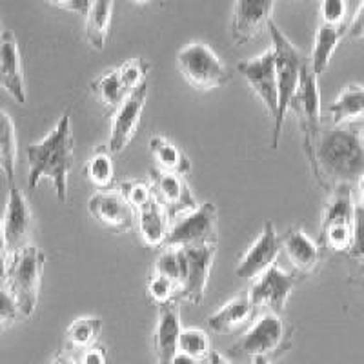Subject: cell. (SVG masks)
Segmentation results:
<instances>
[{
  "label": "cell",
  "instance_id": "40",
  "mask_svg": "<svg viewBox=\"0 0 364 364\" xmlns=\"http://www.w3.org/2000/svg\"><path fill=\"white\" fill-rule=\"evenodd\" d=\"M348 37L353 38V41L364 38V0L360 2L355 15H353L352 22H350V26H348Z\"/></svg>",
  "mask_w": 364,
  "mask_h": 364
},
{
  "label": "cell",
  "instance_id": "20",
  "mask_svg": "<svg viewBox=\"0 0 364 364\" xmlns=\"http://www.w3.org/2000/svg\"><path fill=\"white\" fill-rule=\"evenodd\" d=\"M257 306L248 294H242L239 297L226 302L220 310L211 314L208 317L206 324L211 331H215L219 336H228L240 328L255 323Z\"/></svg>",
  "mask_w": 364,
  "mask_h": 364
},
{
  "label": "cell",
  "instance_id": "19",
  "mask_svg": "<svg viewBox=\"0 0 364 364\" xmlns=\"http://www.w3.org/2000/svg\"><path fill=\"white\" fill-rule=\"evenodd\" d=\"M281 240L282 252L291 262L295 273L304 277V275H310L317 269L318 262H321V246H318L317 240L311 239L306 232H302L301 228L288 230L281 237Z\"/></svg>",
  "mask_w": 364,
  "mask_h": 364
},
{
  "label": "cell",
  "instance_id": "8",
  "mask_svg": "<svg viewBox=\"0 0 364 364\" xmlns=\"http://www.w3.org/2000/svg\"><path fill=\"white\" fill-rule=\"evenodd\" d=\"M217 208L213 203L199 204L188 211L171 226L168 245L173 248H188L199 245H217Z\"/></svg>",
  "mask_w": 364,
  "mask_h": 364
},
{
  "label": "cell",
  "instance_id": "9",
  "mask_svg": "<svg viewBox=\"0 0 364 364\" xmlns=\"http://www.w3.org/2000/svg\"><path fill=\"white\" fill-rule=\"evenodd\" d=\"M237 71L252 86L255 95L264 104L269 117L275 122L279 115V82L277 70H275V55H273L272 48L259 57L237 64Z\"/></svg>",
  "mask_w": 364,
  "mask_h": 364
},
{
  "label": "cell",
  "instance_id": "6",
  "mask_svg": "<svg viewBox=\"0 0 364 364\" xmlns=\"http://www.w3.org/2000/svg\"><path fill=\"white\" fill-rule=\"evenodd\" d=\"M317 75L314 73L310 66V60L304 64L301 73V82H299L297 93L291 100V112L295 113L299 120V128L302 133V148L306 154L308 164H310L311 173L315 171V151H317V142L321 139V99H318Z\"/></svg>",
  "mask_w": 364,
  "mask_h": 364
},
{
  "label": "cell",
  "instance_id": "26",
  "mask_svg": "<svg viewBox=\"0 0 364 364\" xmlns=\"http://www.w3.org/2000/svg\"><path fill=\"white\" fill-rule=\"evenodd\" d=\"M113 0H91L90 11L86 15V38L91 48L102 51L112 29Z\"/></svg>",
  "mask_w": 364,
  "mask_h": 364
},
{
  "label": "cell",
  "instance_id": "15",
  "mask_svg": "<svg viewBox=\"0 0 364 364\" xmlns=\"http://www.w3.org/2000/svg\"><path fill=\"white\" fill-rule=\"evenodd\" d=\"M275 0H235L232 18V38L237 46L248 44L268 31L273 22Z\"/></svg>",
  "mask_w": 364,
  "mask_h": 364
},
{
  "label": "cell",
  "instance_id": "36",
  "mask_svg": "<svg viewBox=\"0 0 364 364\" xmlns=\"http://www.w3.org/2000/svg\"><path fill=\"white\" fill-rule=\"evenodd\" d=\"M318 15H321V24L336 26V28L350 26L346 22L348 0H321Z\"/></svg>",
  "mask_w": 364,
  "mask_h": 364
},
{
  "label": "cell",
  "instance_id": "44",
  "mask_svg": "<svg viewBox=\"0 0 364 364\" xmlns=\"http://www.w3.org/2000/svg\"><path fill=\"white\" fill-rule=\"evenodd\" d=\"M206 364H232V363H230V360H228L226 357L223 355V353H219V352H211V353H210V357H208Z\"/></svg>",
  "mask_w": 364,
  "mask_h": 364
},
{
  "label": "cell",
  "instance_id": "27",
  "mask_svg": "<svg viewBox=\"0 0 364 364\" xmlns=\"http://www.w3.org/2000/svg\"><path fill=\"white\" fill-rule=\"evenodd\" d=\"M149 154L154 157L155 164L159 166V170L182 175V177H186L191 171V162L188 155L164 136L155 135L149 139Z\"/></svg>",
  "mask_w": 364,
  "mask_h": 364
},
{
  "label": "cell",
  "instance_id": "48",
  "mask_svg": "<svg viewBox=\"0 0 364 364\" xmlns=\"http://www.w3.org/2000/svg\"><path fill=\"white\" fill-rule=\"evenodd\" d=\"M129 2H135V4H148L151 0H129Z\"/></svg>",
  "mask_w": 364,
  "mask_h": 364
},
{
  "label": "cell",
  "instance_id": "33",
  "mask_svg": "<svg viewBox=\"0 0 364 364\" xmlns=\"http://www.w3.org/2000/svg\"><path fill=\"white\" fill-rule=\"evenodd\" d=\"M119 191L122 193V197L135 208L136 213H139L142 208L149 206V204L157 200L154 184L146 181H136V178L122 181L119 182Z\"/></svg>",
  "mask_w": 364,
  "mask_h": 364
},
{
  "label": "cell",
  "instance_id": "28",
  "mask_svg": "<svg viewBox=\"0 0 364 364\" xmlns=\"http://www.w3.org/2000/svg\"><path fill=\"white\" fill-rule=\"evenodd\" d=\"M84 175L99 191H106L115 182V166H113V154L108 144L97 146L91 157L87 159Z\"/></svg>",
  "mask_w": 364,
  "mask_h": 364
},
{
  "label": "cell",
  "instance_id": "46",
  "mask_svg": "<svg viewBox=\"0 0 364 364\" xmlns=\"http://www.w3.org/2000/svg\"><path fill=\"white\" fill-rule=\"evenodd\" d=\"M355 277L360 279V281L364 282V259H363V261H359V268H357Z\"/></svg>",
  "mask_w": 364,
  "mask_h": 364
},
{
  "label": "cell",
  "instance_id": "39",
  "mask_svg": "<svg viewBox=\"0 0 364 364\" xmlns=\"http://www.w3.org/2000/svg\"><path fill=\"white\" fill-rule=\"evenodd\" d=\"M80 353L82 355H80L79 364H108V350L102 344H95Z\"/></svg>",
  "mask_w": 364,
  "mask_h": 364
},
{
  "label": "cell",
  "instance_id": "3",
  "mask_svg": "<svg viewBox=\"0 0 364 364\" xmlns=\"http://www.w3.org/2000/svg\"><path fill=\"white\" fill-rule=\"evenodd\" d=\"M268 33L272 38V50L275 55V70H277L279 82V115L272 128V148L277 149L284 119L290 112L291 100L297 93L299 82H301L302 68L308 60L297 46L291 44L290 38L282 33L281 28L275 22L269 24Z\"/></svg>",
  "mask_w": 364,
  "mask_h": 364
},
{
  "label": "cell",
  "instance_id": "18",
  "mask_svg": "<svg viewBox=\"0 0 364 364\" xmlns=\"http://www.w3.org/2000/svg\"><path fill=\"white\" fill-rule=\"evenodd\" d=\"M0 82L15 102L24 106L28 100V93H26L22 57L18 51L17 38L8 29L0 37Z\"/></svg>",
  "mask_w": 364,
  "mask_h": 364
},
{
  "label": "cell",
  "instance_id": "43",
  "mask_svg": "<svg viewBox=\"0 0 364 364\" xmlns=\"http://www.w3.org/2000/svg\"><path fill=\"white\" fill-rule=\"evenodd\" d=\"M51 364H79V360H75L73 357L68 355V353L58 352V353H55V357H53V360H51Z\"/></svg>",
  "mask_w": 364,
  "mask_h": 364
},
{
  "label": "cell",
  "instance_id": "30",
  "mask_svg": "<svg viewBox=\"0 0 364 364\" xmlns=\"http://www.w3.org/2000/svg\"><path fill=\"white\" fill-rule=\"evenodd\" d=\"M15 161H17V135L11 117L2 112V139H0V166L6 184L13 188L15 181Z\"/></svg>",
  "mask_w": 364,
  "mask_h": 364
},
{
  "label": "cell",
  "instance_id": "41",
  "mask_svg": "<svg viewBox=\"0 0 364 364\" xmlns=\"http://www.w3.org/2000/svg\"><path fill=\"white\" fill-rule=\"evenodd\" d=\"M48 2L60 9H66V11L82 13V15H87L91 6V0H48Z\"/></svg>",
  "mask_w": 364,
  "mask_h": 364
},
{
  "label": "cell",
  "instance_id": "12",
  "mask_svg": "<svg viewBox=\"0 0 364 364\" xmlns=\"http://www.w3.org/2000/svg\"><path fill=\"white\" fill-rule=\"evenodd\" d=\"M182 250L186 259V269H184V281H182L178 299L197 306L206 297V286L210 281L211 266L215 261L217 245L188 246Z\"/></svg>",
  "mask_w": 364,
  "mask_h": 364
},
{
  "label": "cell",
  "instance_id": "4",
  "mask_svg": "<svg viewBox=\"0 0 364 364\" xmlns=\"http://www.w3.org/2000/svg\"><path fill=\"white\" fill-rule=\"evenodd\" d=\"M44 261V253L33 245L24 246L2 261V286L15 297L21 315L26 318L33 317L37 310Z\"/></svg>",
  "mask_w": 364,
  "mask_h": 364
},
{
  "label": "cell",
  "instance_id": "10",
  "mask_svg": "<svg viewBox=\"0 0 364 364\" xmlns=\"http://www.w3.org/2000/svg\"><path fill=\"white\" fill-rule=\"evenodd\" d=\"M33 230V213L28 199L18 188H9L6 204L4 224H2V261L28 246Z\"/></svg>",
  "mask_w": 364,
  "mask_h": 364
},
{
  "label": "cell",
  "instance_id": "31",
  "mask_svg": "<svg viewBox=\"0 0 364 364\" xmlns=\"http://www.w3.org/2000/svg\"><path fill=\"white\" fill-rule=\"evenodd\" d=\"M184 269H186V259H184V250L173 248V246H166L154 262L155 275L170 279L182 286L184 281Z\"/></svg>",
  "mask_w": 364,
  "mask_h": 364
},
{
  "label": "cell",
  "instance_id": "21",
  "mask_svg": "<svg viewBox=\"0 0 364 364\" xmlns=\"http://www.w3.org/2000/svg\"><path fill=\"white\" fill-rule=\"evenodd\" d=\"M182 324H181V311L178 306H168L162 308L161 315H159V323L154 333V350L157 355L159 364H171L181 350H178V343H181Z\"/></svg>",
  "mask_w": 364,
  "mask_h": 364
},
{
  "label": "cell",
  "instance_id": "35",
  "mask_svg": "<svg viewBox=\"0 0 364 364\" xmlns=\"http://www.w3.org/2000/svg\"><path fill=\"white\" fill-rule=\"evenodd\" d=\"M149 68L151 66H149L148 60L136 57V58H129V60H126V63L120 68H117V70H119L120 79H122V82H124L126 90L132 93V91H135L136 87H141L142 84L146 82V75H148Z\"/></svg>",
  "mask_w": 364,
  "mask_h": 364
},
{
  "label": "cell",
  "instance_id": "22",
  "mask_svg": "<svg viewBox=\"0 0 364 364\" xmlns=\"http://www.w3.org/2000/svg\"><path fill=\"white\" fill-rule=\"evenodd\" d=\"M170 220L171 215L159 200L142 208L136 215V228H139V233H141L144 245H148L149 248H166L168 239H170L171 226H173Z\"/></svg>",
  "mask_w": 364,
  "mask_h": 364
},
{
  "label": "cell",
  "instance_id": "24",
  "mask_svg": "<svg viewBox=\"0 0 364 364\" xmlns=\"http://www.w3.org/2000/svg\"><path fill=\"white\" fill-rule=\"evenodd\" d=\"M348 35V26H328V24H318L317 31H315L314 38V48H311L310 55V66L317 77L324 73L330 66V60L336 53L337 46Z\"/></svg>",
  "mask_w": 364,
  "mask_h": 364
},
{
  "label": "cell",
  "instance_id": "42",
  "mask_svg": "<svg viewBox=\"0 0 364 364\" xmlns=\"http://www.w3.org/2000/svg\"><path fill=\"white\" fill-rule=\"evenodd\" d=\"M200 363H203V360L193 359V357L186 355V353H182V352H178L177 355H175V359L171 360V364H200Z\"/></svg>",
  "mask_w": 364,
  "mask_h": 364
},
{
  "label": "cell",
  "instance_id": "1",
  "mask_svg": "<svg viewBox=\"0 0 364 364\" xmlns=\"http://www.w3.org/2000/svg\"><path fill=\"white\" fill-rule=\"evenodd\" d=\"M364 175V144L360 135L346 126L321 133L315 151L314 178L323 190L353 188Z\"/></svg>",
  "mask_w": 364,
  "mask_h": 364
},
{
  "label": "cell",
  "instance_id": "29",
  "mask_svg": "<svg viewBox=\"0 0 364 364\" xmlns=\"http://www.w3.org/2000/svg\"><path fill=\"white\" fill-rule=\"evenodd\" d=\"M102 331V318L99 317H80L68 326L66 343L73 350L84 352L87 348L95 346Z\"/></svg>",
  "mask_w": 364,
  "mask_h": 364
},
{
  "label": "cell",
  "instance_id": "2",
  "mask_svg": "<svg viewBox=\"0 0 364 364\" xmlns=\"http://www.w3.org/2000/svg\"><path fill=\"white\" fill-rule=\"evenodd\" d=\"M29 162V188L35 190L38 182L48 178L53 184L57 199L68 203V175L73 166V133L71 117L63 115L42 141L26 148Z\"/></svg>",
  "mask_w": 364,
  "mask_h": 364
},
{
  "label": "cell",
  "instance_id": "47",
  "mask_svg": "<svg viewBox=\"0 0 364 364\" xmlns=\"http://www.w3.org/2000/svg\"><path fill=\"white\" fill-rule=\"evenodd\" d=\"M273 360L269 359H252V364H272Z\"/></svg>",
  "mask_w": 364,
  "mask_h": 364
},
{
  "label": "cell",
  "instance_id": "16",
  "mask_svg": "<svg viewBox=\"0 0 364 364\" xmlns=\"http://www.w3.org/2000/svg\"><path fill=\"white\" fill-rule=\"evenodd\" d=\"M148 99V84H142L132 91L119 109L113 113L112 129H109L108 148L113 155H120L128 148L135 136L136 128L141 124V117L144 112V104Z\"/></svg>",
  "mask_w": 364,
  "mask_h": 364
},
{
  "label": "cell",
  "instance_id": "32",
  "mask_svg": "<svg viewBox=\"0 0 364 364\" xmlns=\"http://www.w3.org/2000/svg\"><path fill=\"white\" fill-rule=\"evenodd\" d=\"M146 295L151 302H154L155 306L168 308V306H175L181 299V286L177 282L170 281V279L162 277V275H155L151 273V277H149L148 286H146Z\"/></svg>",
  "mask_w": 364,
  "mask_h": 364
},
{
  "label": "cell",
  "instance_id": "14",
  "mask_svg": "<svg viewBox=\"0 0 364 364\" xmlns=\"http://www.w3.org/2000/svg\"><path fill=\"white\" fill-rule=\"evenodd\" d=\"M299 281H301L299 273L284 272V269L273 266L268 272L262 273L257 281H253L248 295L255 302L257 308L264 306L273 314L281 315Z\"/></svg>",
  "mask_w": 364,
  "mask_h": 364
},
{
  "label": "cell",
  "instance_id": "13",
  "mask_svg": "<svg viewBox=\"0 0 364 364\" xmlns=\"http://www.w3.org/2000/svg\"><path fill=\"white\" fill-rule=\"evenodd\" d=\"M281 252V237L275 232L272 220H268L259 237L253 240V245L246 250L245 255L240 257L239 264L235 268V277L242 279V281H257L262 273L275 266V261H277Z\"/></svg>",
  "mask_w": 364,
  "mask_h": 364
},
{
  "label": "cell",
  "instance_id": "38",
  "mask_svg": "<svg viewBox=\"0 0 364 364\" xmlns=\"http://www.w3.org/2000/svg\"><path fill=\"white\" fill-rule=\"evenodd\" d=\"M17 315H21L17 301H15V297L2 286V302H0V323H2V328L6 330L9 324L15 323Z\"/></svg>",
  "mask_w": 364,
  "mask_h": 364
},
{
  "label": "cell",
  "instance_id": "11",
  "mask_svg": "<svg viewBox=\"0 0 364 364\" xmlns=\"http://www.w3.org/2000/svg\"><path fill=\"white\" fill-rule=\"evenodd\" d=\"M87 211L102 228L112 233H126L136 224V210L119 190L97 191L87 200Z\"/></svg>",
  "mask_w": 364,
  "mask_h": 364
},
{
  "label": "cell",
  "instance_id": "17",
  "mask_svg": "<svg viewBox=\"0 0 364 364\" xmlns=\"http://www.w3.org/2000/svg\"><path fill=\"white\" fill-rule=\"evenodd\" d=\"M151 184L155 188L157 200L168 210L171 217L184 215L199 208V203L191 193L186 178L170 171L151 170Z\"/></svg>",
  "mask_w": 364,
  "mask_h": 364
},
{
  "label": "cell",
  "instance_id": "37",
  "mask_svg": "<svg viewBox=\"0 0 364 364\" xmlns=\"http://www.w3.org/2000/svg\"><path fill=\"white\" fill-rule=\"evenodd\" d=\"M350 257L363 261L364 259V206H355V219H353V246L348 253Z\"/></svg>",
  "mask_w": 364,
  "mask_h": 364
},
{
  "label": "cell",
  "instance_id": "34",
  "mask_svg": "<svg viewBox=\"0 0 364 364\" xmlns=\"http://www.w3.org/2000/svg\"><path fill=\"white\" fill-rule=\"evenodd\" d=\"M178 350L186 355L193 357L199 360H208L211 350V341L208 333L200 328H182L181 343H178Z\"/></svg>",
  "mask_w": 364,
  "mask_h": 364
},
{
  "label": "cell",
  "instance_id": "5",
  "mask_svg": "<svg viewBox=\"0 0 364 364\" xmlns=\"http://www.w3.org/2000/svg\"><path fill=\"white\" fill-rule=\"evenodd\" d=\"M291 337L294 326L282 321L279 314L269 311L257 318L245 336L230 348V353L235 357H250V360H275L290 350Z\"/></svg>",
  "mask_w": 364,
  "mask_h": 364
},
{
  "label": "cell",
  "instance_id": "7",
  "mask_svg": "<svg viewBox=\"0 0 364 364\" xmlns=\"http://www.w3.org/2000/svg\"><path fill=\"white\" fill-rule=\"evenodd\" d=\"M177 68L184 80L199 91L217 90L232 79L226 64L204 42L184 46L177 53Z\"/></svg>",
  "mask_w": 364,
  "mask_h": 364
},
{
  "label": "cell",
  "instance_id": "25",
  "mask_svg": "<svg viewBox=\"0 0 364 364\" xmlns=\"http://www.w3.org/2000/svg\"><path fill=\"white\" fill-rule=\"evenodd\" d=\"M90 90L95 95V99L99 100V104L104 108L106 115L115 113L122 106L126 97L129 95V91L126 90L124 82L120 79L119 70L106 71L104 75L97 77L95 80H91Z\"/></svg>",
  "mask_w": 364,
  "mask_h": 364
},
{
  "label": "cell",
  "instance_id": "50",
  "mask_svg": "<svg viewBox=\"0 0 364 364\" xmlns=\"http://www.w3.org/2000/svg\"><path fill=\"white\" fill-rule=\"evenodd\" d=\"M302 2H314V0H302Z\"/></svg>",
  "mask_w": 364,
  "mask_h": 364
},
{
  "label": "cell",
  "instance_id": "49",
  "mask_svg": "<svg viewBox=\"0 0 364 364\" xmlns=\"http://www.w3.org/2000/svg\"><path fill=\"white\" fill-rule=\"evenodd\" d=\"M359 135H360V141H363V144H364V128L360 129V132H359Z\"/></svg>",
  "mask_w": 364,
  "mask_h": 364
},
{
  "label": "cell",
  "instance_id": "23",
  "mask_svg": "<svg viewBox=\"0 0 364 364\" xmlns=\"http://www.w3.org/2000/svg\"><path fill=\"white\" fill-rule=\"evenodd\" d=\"M328 117L333 126H348L364 120V86L350 84L333 102L328 104Z\"/></svg>",
  "mask_w": 364,
  "mask_h": 364
},
{
  "label": "cell",
  "instance_id": "45",
  "mask_svg": "<svg viewBox=\"0 0 364 364\" xmlns=\"http://www.w3.org/2000/svg\"><path fill=\"white\" fill-rule=\"evenodd\" d=\"M357 197H359V203L360 206H364V175L359 178V182H357Z\"/></svg>",
  "mask_w": 364,
  "mask_h": 364
}]
</instances>
